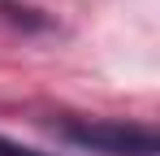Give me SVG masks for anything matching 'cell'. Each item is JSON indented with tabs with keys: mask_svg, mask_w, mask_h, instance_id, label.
<instances>
[{
	"mask_svg": "<svg viewBox=\"0 0 160 156\" xmlns=\"http://www.w3.org/2000/svg\"><path fill=\"white\" fill-rule=\"evenodd\" d=\"M0 156H48V152H35V148H26V143H13V139L0 134Z\"/></svg>",
	"mask_w": 160,
	"mask_h": 156,
	"instance_id": "2",
	"label": "cell"
},
{
	"mask_svg": "<svg viewBox=\"0 0 160 156\" xmlns=\"http://www.w3.org/2000/svg\"><path fill=\"white\" fill-rule=\"evenodd\" d=\"M56 134L74 148L104 156H160V139L152 126L138 122H91V117H65L56 122Z\"/></svg>",
	"mask_w": 160,
	"mask_h": 156,
	"instance_id": "1",
	"label": "cell"
}]
</instances>
